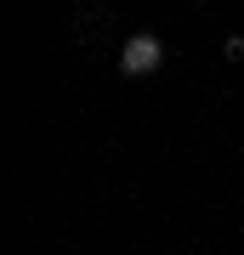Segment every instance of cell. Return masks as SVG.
<instances>
[{
    "instance_id": "6da1fadb",
    "label": "cell",
    "mask_w": 244,
    "mask_h": 255,
    "mask_svg": "<svg viewBox=\"0 0 244 255\" xmlns=\"http://www.w3.org/2000/svg\"><path fill=\"white\" fill-rule=\"evenodd\" d=\"M159 68H165V40L148 34V28L125 34V46H119V74H125V80H154Z\"/></svg>"
},
{
    "instance_id": "7a4b0ae2",
    "label": "cell",
    "mask_w": 244,
    "mask_h": 255,
    "mask_svg": "<svg viewBox=\"0 0 244 255\" xmlns=\"http://www.w3.org/2000/svg\"><path fill=\"white\" fill-rule=\"evenodd\" d=\"M222 57L227 63H244V34H222Z\"/></svg>"
},
{
    "instance_id": "3957f363",
    "label": "cell",
    "mask_w": 244,
    "mask_h": 255,
    "mask_svg": "<svg viewBox=\"0 0 244 255\" xmlns=\"http://www.w3.org/2000/svg\"><path fill=\"white\" fill-rule=\"evenodd\" d=\"M193 6H210V0H193Z\"/></svg>"
}]
</instances>
